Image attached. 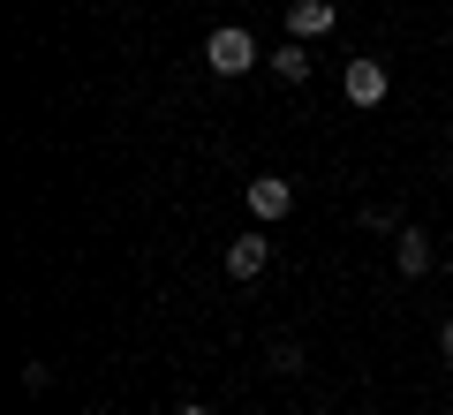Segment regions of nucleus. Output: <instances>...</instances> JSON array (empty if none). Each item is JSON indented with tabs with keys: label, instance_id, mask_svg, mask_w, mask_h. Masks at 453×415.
Listing matches in <instances>:
<instances>
[{
	"label": "nucleus",
	"instance_id": "obj_1",
	"mask_svg": "<svg viewBox=\"0 0 453 415\" xmlns=\"http://www.w3.org/2000/svg\"><path fill=\"white\" fill-rule=\"evenodd\" d=\"M204 61H211V76H250V68H257V38H250L242 23H219V31L204 38Z\"/></svg>",
	"mask_w": 453,
	"mask_h": 415
},
{
	"label": "nucleus",
	"instance_id": "obj_2",
	"mask_svg": "<svg viewBox=\"0 0 453 415\" xmlns=\"http://www.w3.org/2000/svg\"><path fill=\"white\" fill-rule=\"evenodd\" d=\"M265 265H273V242L265 234H234L226 242V280H257Z\"/></svg>",
	"mask_w": 453,
	"mask_h": 415
},
{
	"label": "nucleus",
	"instance_id": "obj_3",
	"mask_svg": "<svg viewBox=\"0 0 453 415\" xmlns=\"http://www.w3.org/2000/svg\"><path fill=\"white\" fill-rule=\"evenodd\" d=\"M386 61H348V106H386Z\"/></svg>",
	"mask_w": 453,
	"mask_h": 415
},
{
	"label": "nucleus",
	"instance_id": "obj_4",
	"mask_svg": "<svg viewBox=\"0 0 453 415\" xmlns=\"http://www.w3.org/2000/svg\"><path fill=\"white\" fill-rule=\"evenodd\" d=\"M333 31V0H288V38H325Z\"/></svg>",
	"mask_w": 453,
	"mask_h": 415
},
{
	"label": "nucleus",
	"instance_id": "obj_5",
	"mask_svg": "<svg viewBox=\"0 0 453 415\" xmlns=\"http://www.w3.org/2000/svg\"><path fill=\"white\" fill-rule=\"evenodd\" d=\"M393 265H401L408 280H423V272L438 265V257H431V234H423V227H401V234H393Z\"/></svg>",
	"mask_w": 453,
	"mask_h": 415
},
{
	"label": "nucleus",
	"instance_id": "obj_6",
	"mask_svg": "<svg viewBox=\"0 0 453 415\" xmlns=\"http://www.w3.org/2000/svg\"><path fill=\"white\" fill-rule=\"evenodd\" d=\"M250 211H257V219H288V211H295V189H288L280 174H257V181H250Z\"/></svg>",
	"mask_w": 453,
	"mask_h": 415
},
{
	"label": "nucleus",
	"instance_id": "obj_7",
	"mask_svg": "<svg viewBox=\"0 0 453 415\" xmlns=\"http://www.w3.org/2000/svg\"><path fill=\"white\" fill-rule=\"evenodd\" d=\"M265 68H273L280 83H303V76H310V46H303V38H288V46H280V53H273Z\"/></svg>",
	"mask_w": 453,
	"mask_h": 415
},
{
	"label": "nucleus",
	"instance_id": "obj_8",
	"mask_svg": "<svg viewBox=\"0 0 453 415\" xmlns=\"http://www.w3.org/2000/svg\"><path fill=\"white\" fill-rule=\"evenodd\" d=\"M273 370H288V378H295V370H303V348H295V340H280V348H273Z\"/></svg>",
	"mask_w": 453,
	"mask_h": 415
},
{
	"label": "nucleus",
	"instance_id": "obj_9",
	"mask_svg": "<svg viewBox=\"0 0 453 415\" xmlns=\"http://www.w3.org/2000/svg\"><path fill=\"white\" fill-rule=\"evenodd\" d=\"M438 355H446V363H453V318L438 325Z\"/></svg>",
	"mask_w": 453,
	"mask_h": 415
},
{
	"label": "nucleus",
	"instance_id": "obj_10",
	"mask_svg": "<svg viewBox=\"0 0 453 415\" xmlns=\"http://www.w3.org/2000/svg\"><path fill=\"white\" fill-rule=\"evenodd\" d=\"M174 415H211V408H204V400H181V408H174Z\"/></svg>",
	"mask_w": 453,
	"mask_h": 415
},
{
	"label": "nucleus",
	"instance_id": "obj_11",
	"mask_svg": "<svg viewBox=\"0 0 453 415\" xmlns=\"http://www.w3.org/2000/svg\"><path fill=\"white\" fill-rule=\"evenodd\" d=\"M438 265H453V242H446V257H438Z\"/></svg>",
	"mask_w": 453,
	"mask_h": 415
},
{
	"label": "nucleus",
	"instance_id": "obj_12",
	"mask_svg": "<svg viewBox=\"0 0 453 415\" xmlns=\"http://www.w3.org/2000/svg\"><path fill=\"white\" fill-rule=\"evenodd\" d=\"M446 144H453V136H446Z\"/></svg>",
	"mask_w": 453,
	"mask_h": 415
}]
</instances>
